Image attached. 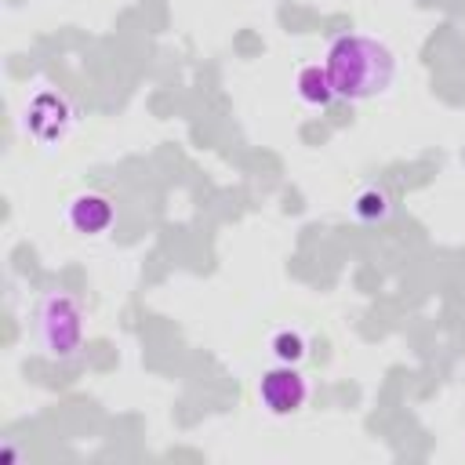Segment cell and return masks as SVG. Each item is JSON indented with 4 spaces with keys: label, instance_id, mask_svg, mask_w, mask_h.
I'll return each instance as SVG.
<instances>
[{
    "label": "cell",
    "instance_id": "1",
    "mask_svg": "<svg viewBox=\"0 0 465 465\" xmlns=\"http://www.w3.org/2000/svg\"><path fill=\"white\" fill-rule=\"evenodd\" d=\"M323 65L331 73V84H334L338 98H349V102H363V98H374V94L389 91V84L396 76L392 51L381 40L363 36V33L334 36L331 47H327Z\"/></svg>",
    "mask_w": 465,
    "mask_h": 465
},
{
    "label": "cell",
    "instance_id": "6",
    "mask_svg": "<svg viewBox=\"0 0 465 465\" xmlns=\"http://www.w3.org/2000/svg\"><path fill=\"white\" fill-rule=\"evenodd\" d=\"M294 91H298V98H302L305 105H312V109H327V105L338 98V91H334L331 73H327L323 62H305V65L294 73Z\"/></svg>",
    "mask_w": 465,
    "mask_h": 465
},
{
    "label": "cell",
    "instance_id": "2",
    "mask_svg": "<svg viewBox=\"0 0 465 465\" xmlns=\"http://www.w3.org/2000/svg\"><path fill=\"white\" fill-rule=\"evenodd\" d=\"M36 345L44 349L47 360L69 363L84 349V309L69 291H47L36 302Z\"/></svg>",
    "mask_w": 465,
    "mask_h": 465
},
{
    "label": "cell",
    "instance_id": "3",
    "mask_svg": "<svg viewBox=\"0 0 465 465\" xmlns=\"http://www.w3.org/2000/svg\"><path fill=\"white\" fill-rule=\"evenodd\" d=\"M22 127L25 134H33L40 145H54L69 134L73 127V105L65 94L58 91H36L29 102H25V113H22Z\"/></svg>",
    "mask_w": 465,
    "mask_h": 465
},
{
    "label": "cell",
    "instance_id": "5",
    "mask_svg": "<svg viewBox=\"0 0 465 465\" xmlns=\"http://www.w3.org/2000/svg\"><path fill=\"white\" fill-rule=\"evenodd\" d=\"M65 222L73 225V232L80 236H102L113 229L116 222V203L109 193H98V189H84L76 193L69 203H65Z\"/></svg>",
    "mask_w": 465,
    "mask_h": 465
},
{
    "label": "cell",
    "instance_id": "7",
    "mask_svg": "<svg viewBox=\"0 0 465 465\" xmlns=\"http://www.w3.org/2000/svg\"><path fill=\"white\" fill-rule=\"evenodd\" d=\"M352 214H356L360 222H367V225L385 222V218L392 214V196H389V189H381V185H363V189L352 196Z\"/></svg>",
    "mask_w": 465,
    "mask_h": 465
},
{
    "label": "cell",
    "instance_id": "8",
    "mask_svg": "<svg viewBox=\"0 0 465 465\" xmlns=\"http://www.w3.org/2000/svg\"><path fill=\"white\" fill-rule=\"evenodd\" d=\"M269 349H272V356L280 360V363H302L305 360V352H309V338L298 331V327H283V331H276L272 338H269Z\"/></svg>",
    "mask_w": 465,
    "mask_h": 465
},
{
    "label": "cell",
    "instance_id": "4",
    "mask_svg": "<svg viewBox=\"0 0 465 465\" xmlns=\"http://www.w3.org/2000/svg\"><path fill=\"white\" fill-rule=\"evenodd\" d=\"M258 400L269 414L276 418H287V414H298L309 400V385L302 378V371L294 363H280V367H269L262 378H258Z\"/></svg>",
    "mask_w": 465,
    "mask_h": 465
}]
</instances>
